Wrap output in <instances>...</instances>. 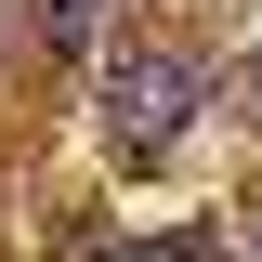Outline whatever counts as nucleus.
<instances>
[{
	"instance_id": "nucleus-1",
	"label": "nucleus",
	"mask_w": 262,
	"mask_h": 262,
	"mask_svg": "<svg viewBox=\"0 0 262 262\" xmlns=\"http://www.w3.org/2000/svg\"><path fill=\"white\" fill-rule=\"evenodd\" d=\"M196 92H210L196 53H158V39L118 53L105 66V144H118V158H170V144L196 131Z\"/></svg>"
},
{
	"instance_id": "nucleus-2",
	"label": "nucleus",
	"mask_w": 262,
	"mask_h": 262,
	"mask_svg": "<svg viewBox=\"0 0 262 262\" xmlns=\"http://www.w3.org/2000/svg\"><path fill=\"white\" fill-rule=\"evenodd\" d=\"M105 27H118V0H39V39L53 53H92Z\"/></svg>"
},
{
	"instance_id": "nucleus-3",
	"label": "nucleus",
	"mask_w": 262,
	"mask_h": 262,
	"mask_svg": "<svg viewBox=\"0 0 262 262\" xmlns=\"http://www.w3.org/2000/svg\"><path fill=\"white\" fill-rule=\"evenodd\" d=\"M105 262H196L184 236H131V249H105Z\"/></svg>"
}]
</instances>
